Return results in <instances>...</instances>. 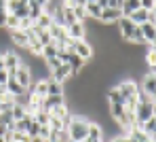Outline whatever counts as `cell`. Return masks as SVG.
Masks as SVG:
<instances>
[{
  "instance_id": "cell-2",
  "label": "cell",
  "mask_w": 156,
  "mask_h": 142,
  "mask_svg": "<svg viewBox=\"0 0 156 142\" xmlns=\"http://www.w3.org/2000/svg\"><path fill=\"white\" fill-rule=\"evenodd\" d=\"M66 49L68 51H72V53H76L80 59H84V62H89L91 57L95 55V49H93V45L87 40V38H80V40H68L66 43Z\"/></svg>"
},
{
  "instance_id": "cell-10",
  "label": "cell",
  "mask_w": 156,
  "mask_h": 142,
  "mask_svg": "<svg viewBox=\"0 0 156 142\" xmlns=\"http://www.w3.org/2000/svg\"><path fill=\"white\" fill-rule=\"evenodd\" d=\"M66 34L70 40H80V38H87V26L84 21H74L70 26H66Z\"/></svg>"
},
{
  "instance_id": "cell-20",
  "label": "cell",
  "mask_w": 156,
  "mask_h": 142,
  "mask_svg": "<svg viewBox=\"0 0 156 142\" xmlns=\"http://www.w3.org/2000/svg\"><path fill=\"white\" fill-rule=\"evenodd\" d=\"M47 95H66V85L49 79V93Z\"/></svg>"
},
{
  "instance_id": "cell-22",
  "label": "cell",
  "mask_w": 156,
  "mask_h": 142,
  "mask_svg": "<svg viewBox=\"0 0 156 142\" xmlns=\"http://www.w3.org/2000/svg\"><path fill=\"white\" fill-rule=\"evenodd\" d=\"M139 6L146 11H156V0H139Z\"/></svg>"
},
{
  "instance_id": "cell-17",
  "label": "cell",
  "mask_w": 156,
  "mask_h": 142,
  "mask_svg": "<svg viewBox=\"0 0 156 142\" xmlns=\"http://www.w3.org/2000/svg\"><path fill=\"white\" fill-rule=\"evenodd\" d=\"M139 9V0H122L120 2V13H122V17H129L133 11H137Z\"/></svg>"
},
{
  "instance_id": "cell-9",
  "label": "cell",
  "mask_w": 156,
  "mask_h": 142,
  "mask_svg": "<svg viewBox=\"0 0 156 142\" xmlns=\"http://www.w3.org/2000/svg\"><path fill=\"white\" fill-rule=\"evenodd\" d=\"M120 17H122L120 9H116V6H105V9H101L97 21H101V24H105V26H110V24H116Z\"/></svg>"
},
{
  "instance_id": "cell-5",
  "label": "cell",
  "mask_w": 156,
  "mask_h": 142,
  "mask_svg": "<svg viewBox=\"0 0 156 142\" xmlns=\"http://www.w3.org/2000/svg\"><path fill=\"white\" fill-rule=\"evenodd\" d=\"M137 85H139V91H141V93L154 98L156 95V70H148V72L141 77V81H139Z\"/></svg>"
},
{
  "instance_id": "cell-14",
  "label": "cell",
  "mask_w": 156,
  "mask_h": 142,
  "mask_svg": "<svg viewBox=\"0 0 156 142\" xmlns=\"http://www.w3.org/2000/svg\"><path fill=\"white\" fill-rule=\"evenodd\" d=\"M4 89H6V95H11L13 100L26 93V89H23V87L19 85V83H17V81L13 79V77H9V81H6V85H4Z\"/></svg>"
},
{
  "instance_id": "cell-21",
  "label": "cell",
  "mask_w": 156,
  "mask_h": 142,
  "mask_svg": "<svg viewBox=\"0 0 156 142\" xmlns=\"http://www.w3.org/2000/svg\"><path fill=\"white\" fill-rule=\"evenodd\" d=\"M27 114V110H26V106H21V104H13V108H11V117H13V121H21L23 117Z\"/></svg>"
},
{
  "instance_id": "cell-26",
  "label": "cell",
  "mask_w": 156,
  "mask_h": 142,
  "mask_svg": "<svg viewBox=\"0 0 156 142\" xmlns=\"http://www.w3.org/2000/svg\"><path fill=\"white\" fill-rule=\"evenodd\" d=\"M0 70H4V55L0 53Z\"/></svg>"
},
{
  "instance_id": "cell-8",
  "label": "cell",
  "mask_w": 156,
  "mask_h": 142,
  "mask_svg": "<svg viewBox=\"0 0 156 142\" xmlns=\"http://www.w3.org/2000/svg\"><path fill=\"white\" fill-rule=\"evenodd\" d=\"M129 19L135 24V26H141V24H146V21H154L156 24V11H146V9H137V11H133L129 15Z\"/></svg>"
},
{
  "instance_id": "cell-25",
  "label": "cell",
  "mask_w": 156,
  "mask_h": 142,
  "mask_svg": "<svg viewBox=\"0 0 156 142\" xmlns=\"http://www.w3.org/2000/svg\"><path fill=\"white\" fill-rule=\"evenodd\" d=\"M110 142H131V140L127 138V136H125V134H122V136H116V138H112Z\"/></svg>"
},
{
  "instance_id": "cell-11",
  "label": "cell",
  "mask_w": 156,
  "mask_h": 142,
  "mask_svg": "<svg viewBox=\"0 0 156 142\" xmlns=\"http://www.w3.org/2000/svg\"><path fill=\"white\" fill-rule=\"evenodd\" d=\"M2 55H4V70L9 72V77H13L15 70L21 66V57L17 55L15 51H4Z\"/></svg>"
},
{
  "instance_id": "cell-16",
  "label": "cell",
  "mask_w": 156,
  "mask_h": 142,
  "mask_svg": "<svg viewBox=\"0 0 156 142\" xmlns=\"http://www.w3.org/2000/svg\"><path fill=\"white\" fill-rule=\"evenodd\" d=\"M99 13H101V6L97 2H87L84 4V15L87 19H99Z\"/></svg>"
},
{
  "instance_id": "cell-23",
  "label": "cell",
  "mask_w": 156,
  "mask_h": 142,
  "mask_svg": "<svg viewBox=\"0 0 156 142\" xmlns=\"http://www.w3.org/2000/svg\"><path fill=\"white\" fill-rule=\"evenodd\" d=\"M47 2H49V0H27V4H32V6H40V9H44Z\"/></svg>"
},
{
  "instance_id": "cell-13",
  "label": "cell",
  "mask_w": 156,
  "mask_h": 142,
  "mask_svg": "<svg viewBox=\"0 0 156 142\" xmlns=\"http://www.w3.org/2000/svg\"><path fill=\"white\" fill-rule=\"evenodd\" d=\"M13 79H15V81H17L19 85L23 87L26 91H27V87L32 85V72H30V68H27V66H23V64H21V66H19V68L15 70Z\"/></svg>"
},
{
  "instance_id": "cell-27",
  "label": "cell",
  "mask_w": 156,
  "mask_h": 142,
  "mask_svg": "<svg viewBox=\"0 0 156 142\" xmlns=\"http://www.w3.org/2000/svg\"><path fill=\"white\" fill-rule=\"evenodd\" d=\"M0 9H6V0H0Z\"/></svg>"
},
{
  "instance_id": "cell-3",
  "label": "cell",
  "mask_w": 156,
  "mask_h": 142,
  "mask_svg": "<svg viewBox=\"0 0 156 142\" xmlns=\"http://www.w3.org/2000/svg\"><path fill=\"white\" fill-rule=\"evenodd\" d=\"M154 114H156V104H154V102H150V104H141V102H137V106L133 108L135 125L146 123V121H148V119H152Z\"/></svg>"
},
{
  "instance_id": "cell-15",
  "label": "cell",
  "mask_w": 156,
  "mask_h": 142,
  "mask_svg": "<svg viewBox=\"0 0 156 142\" xmlns=\"http://www.w3.org/2000/svg\"><path fill=\"white\" fill-rule=\"evenodd\" d=\"M87 142H104V127H99L97 123H93L91 121V125H89V134H87Z\"/></svg>"
},
{
  "instance_id": "cell-1",
  "label": "cell",
  "mask_w": 156,
  "mask_h": 142,
  "mask_svg": "<svg viewBox=\"0 0 156 142\" xmlns=\"http://www.w3.org/2000/svg\"><path fill=\"white\" fill-rule=\"evenodd\" d=\"M89 125L91 121L84 117H70L68 125H66V136L70 142H82L89 134Z\"/></svg>"
},
{
  "instance_id": "cell-6",
  "label": "cell",
  "mask_w": 156,
  "mask_h": 142,
  "mask_svg": "<svg viewBox=\"0 0 156 142\" xmlns=\"http://www.w3.org/2000/svg\"><path fill=\"white\" fill-rule=\"evenodd\" d=\"M118 93L125 98V100H131V98H137V93H139V85H137V81L135 79H122L118 85Z\"/></svg>"
},
{
  "instance_id": "cell-7",
  "label": "cell",
  "mask_w": 156,
  "mask_h": 142,
  "mask_svg": "<svg viewBox=\"0 0 156 142\" xmlns=\"http://www.w3.org/2000/svg\"><path fill=\"white\" fill-rule=\"evenodd\" d=\"M72 77H74V74H72L70 66H68V64H63V62H61L55 70H51V74H49V79H51V81H57V83H61V85H63V83H68Z\"/></svg>"
},
{
  "instance_id": "cell-24",
  "label": "cell",
  "mask_w": 156,
  "mask_h": 142,
  "mask_svg": "<svg viewBox=\"0 0 156 142\" xmlns=\"http://www.w3.org/2000/svg\"><path fill=\"white\" fill-rule=\"evenodd\" d=\"M6 81H9V72L0 70V85H6Z\"/></svg>"
},
{
  "instance_id": "cell-28",
  "label": "cell",
  "mask_w": 156,
  "mask_h": 142,
  "mask_svg": "<svg viewBox=\"0 0 156 142\" xmlns=\"http://www.w3.org/2000/svg\"><path fill=\"white\" fill-rule=\"evenodd\" d=\"M30 142H44V140H40V138L36 136V138H30Z\"/></svg>"
},
{
  "instance_id": "cell-18",
  "label": "cell",
  "mask_w": 156,
  "mask_h": 142,
  "mask_svg": "<svg viewBox=\"0 0 156 142\" xmlns=\"http://www.w3.org/2000/svg\"><path fill=\"white\" fill-rule=\"evenodd\" d=\"M148 138H154V134H156V117H152V119H148L146 123H141V125H137Z\"/></svg>"
},
{
  "instance_id": "cell-19",
  "label": "cell",
  "mask_w": 156,
  "mask_h": 142,
  "mask_svg": "<svg viewBox=\"0 0 156 142\" xmlns=\"http://www.w3.org/2000/svg\"><path fill=\"white\" fill-rule=\"evenodd\" d=\"M32 114H26L21 121H15V127H13V132H23V134H27V129H30V125H32Z\"/></svg>"
},
{
  "instance_id": "cell-4",
  "label": "cell",
  "mask_w": 156,
  "mask_h": 142,
  "mask_svg": "<svg viewBox=\"0 0 156 142\" xmlns=\"http://www.w3.org/2000/svg\"><path fill=\"white\" fill-rule=\"evenodd\" d=\"M116 26H118L120 38H122L125 43H133V36H135V32H137V26L131 21L129 17H120V19L116 21Z\"/></svg>"
},
{
  "instance_id": "cell-12",
  "label": "cell",
  "mask_w": 156,
  "mask_h": 142,
  "mask_svg": "<svg viewBox=\"0 0 156 142\" xmlns=\"http://www.w3.org/2000/svg\"><path fill=\"white\" fill-rule=\"evenodd\" d=\"M139 32H141L144 40H146V45H148V47H154V40H156V24L154 21L141 24V26H139Z\"/></svg>"
}]
</instances>
